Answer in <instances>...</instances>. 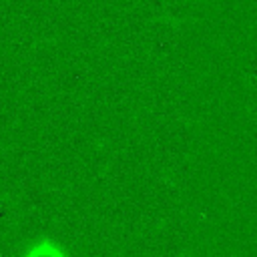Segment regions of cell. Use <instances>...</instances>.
Segmentation results:
<instances>
[{
  "label": "cell",
  "mask_w": 257,
  "mask_h": 257,
  "mask_svg": "<svg viewBox=\"0 0 257 257\" xmlns=\"http://www.w3.org/2000/svg\"><path fill=\"white\" fill-rule=\"evenodd\" d=\"M24 257H66V255L52 241H42L40 245H34Z\"/></svg>",
  "instance_id": "cell-1"
}]
</instances>
